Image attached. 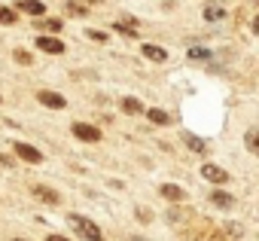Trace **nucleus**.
<instances>
[{
	"label": "nucleus",
	"instance_id": "obj_1",
	"mask_svg": "<svg viewBox=\"0 0 259 241\" xmlns=\"http://www.w3.org/2000/svg\"><path fill=\"white\" fill-rule=\"evenodd\" d=\"M70 223H73V229H76L82 238H89V241H104V232H101L92 220H85L82 214H70Z\"/></svg>",
	"mask_w": 259,
	"mask_h": 241
},
{
	"label": "nucleus",
	"instance_id": "obj_2",
	"mask_svg": "<svg viewBox=\"0 0 259 241\" xmlns=\"http://www.w3.org/2000/svg\"><path fill=\"white\" fill-rule=\"evenodd\" d=\"M73 135H76L79 141H89V144H98V141H101V132H98L95 126H85V123H76V126H73Z\"/></svg>",
	"mask_w": 259,
	"mask_h": 241
},
{
	"label": "nucleus",
	"instance_id": "obj_3",
	"mask_svg": "<svg viewBox=\"0 0 259 241\" xmlns=\"http://www.w3.org/2000/svg\"><path fill=\"white\" fill-rule=\"evenodd\" d=\"M37 46L43 49V52H49V55H58V52H64V43L58 40V37H37Z\"/></svg>",
	"mask_w": 259,
	"mask_h": 241
},
{
	"label": "nucleus",
	"instance_id": "obj_4",
	"mask_svg": "<svg viewBox=\"0 0 259 241\" xmlns=\"http://www.w3.org/2000/svg\"><path fill=\"white\" fill-rule=\"evenodd\" d=\"M201 174H204V180H210V183H226V180H229V171H223L220 165H204Z\"/></svg>",
	"mask_w": 259,
	"mask_h": 241
},
{
	"label": "nucleus",
	"instance_id": "obj_5",
	"mask_svg": "<svg viewBox=\"0 0 259 241\" xmlns=\"http://www.w3.org/2000/svg\"><path fill=\"white\" fill-rule=\"evenodd\" d=\"M37 101H40V104H46V107H52V110H61V107H64V98H61V95H55V92H40V95H37Z\"/></svg>",
	"mask_w": 259,
	"mask_h": 241
},
{
	"label": "nucleus",
	"instance_id": "obj_6",
	"mask_svg": "<svg viewBox=\"0 0 259 241\" xmlns=\"http://www.w3.org/2000/svg\"><path fill=\"white\" fill-rule=\"evenodd\" d=\"M16 156H22L25 162H40V159H43L40 150H34L31 144H16Z\"/></svg>",
	"mask_w": 259,
	"mask_h": 241
},
{
	"label": "nucleus",
	"instance_id": "obj_7",
	"mask_svg": "<svg viewBox=\"0 0 259 241\" xmlns=\"http://www.w3.org/2000/svg\"><path fill=\"white\" fill-rule=\"evenodd\" d=\"M159 192H162L168 202H183V198H186V192H183L177 183H162V189H159Z\"/></svg>",
	"mask_w": 259,
	"mask_h": 241
},
{
	"label": "nucleus",
	"instance_id": "obj_8",
	"mask_svg": "<svg viewBox=\"0 0 259 241\" xmlns=\"http://www.w3.org/2000/svg\"><path fill=\"white\" fill-rule=\"evenodd\" d=\"M19 10L28 13V16H43L46 13V7L40 4V0H19Z\"/></svg>",
	"mask_w": 259,
	"mask_h": 241
},
{
	"label": "nucleus",
	"instance_id": "obj_9",
	"mask_svg": "<svg viewBox=\"0 0 259 241\" xmlns=\"http://www.w3.org/2000/svg\"><path fill=\"white\" fill-rule=\"evenodd\" d=\"M34 195H37V198H43L46 205H58V202H61V195H58L55 189H49V186H37V189H34Z\"/></svg>",
	"mask_w": 259,
	"mask_h": 241
},
{
	"label": "nucleus",
	"instance_id": "obj_10",
	"mask_svg": "<svg viewBox=\"0 0 259 241\" xmlns=\"http://www.w3.org/2000/svg\"><path fill=\"white\" fill-rule=\"evenodd\" d=\"M183 144H186L192 153H207V144H204L201 138H195V135H186V132H183Z\"/></svg>",
	"mask_w": 259,
	"mask_h": 241
},
{
	"label": "nucleus",
	"instance_id": "obj_11",
	"mask_svg": "<svg viewBox=\"0 0 259 241\" xmlns=\"http://www.w3.org/2000/svg\"><path fill=\"white\" fill-rule=\"evenodd\" d=\"M141 52H144L150 61H159V64L168 58V52H165V49H159V46H141Z\"/></svg>",
	"mask_w": 259,
	"mask_h": 241
},
{
	"label": "nucleus",
	"instance_id": "obj_12",
	"mask_svg": "<svg viewBox=\"0 0 259 241\" xmlns=\"http://www.w3.org/2000/svg\"><path fill=\"white\" fill-rule=\"evenodd\" d=\"M210 205H217V208H232V205H235V195H229V192H210Z\"/></svg>",
	"mask_w": 259,
	"mask_h": 241
},
{
	"label": "nucleus",
	"instance_id": "obj_13",
	"mask_svg": "<svg viewBox=\"0 0 259 241\" xmlns=\"http://www.w3.org/2000/svg\"><path fill=\"white\" fill-rule=\"evenodd\" d=\"M122 110L132 113V116H141V113H144V104H141L138 98H122Z\"/></svg>",
	"mask_w": 259,
	"mask_h": 241
},
{
	"label": "nucleus",
	"instance_id": "obj_14",
	"mask_svg": "<svg viewBox=\"0 0 259 241\" xmlns=\"http://www.w3.org/2000/svg\"><path fill=\"white\" fill-rule=\"evenodd\" d=\"M37 28H40V31H49V34H58V31L64 28V22H61V19H43V22H37Z\"/></svg>",
	"mask_w": 259,
	"mask_h": 241
},
{
	"label": "nucleus",
	"instance_id": "obj_15",
	"mask_svg": "<svg viewBox=\"0 0 259 241\" xmlns=\"http://www.w3.org/2000/svg\"><path fill=\"white\" fill-rule=\"evenodd\" d=\"M147 116H150V123H156V126H168L171 123L165 110H147Z\"/></svg>",
	"mask_w": 259,
	"mask_h": 241
},
{
	"label": "nucleus",
	"instance_id": "obj_16",
	"mask_svg": "<svg viewBox=\"0 0 259 241\" xmlns=\"http://www.w3.org/2000/svg\"><path fill=\"white\" fill-rule=\"evenodd\" d=\"M223 16H226V10H223V7H217V4L204 10V19H207V22H217V19H223Z\"/></svg>",
	"mask_w": 259,
	"mask_h": 241
},
{
	"label": "nucleus",
	"instance_id": "obj_17",
	"mask_svg": "<svg viewBox=\"0 0 259 241\" xmlns=\"http://www.w3.org/2000/svg\"><path fill=\"white\" fill-rule=\"evenodd\" d=\"M0 25H16V10L0 7Z\"/></svg>",
	"mask_w": 259,
	"mask_h": 241
},
{
	"label": "nucleus",
	"instance_id": "obj_18",
	"mask_svg": "<svg viewBox=\"0 0 259 241\" xmlns=\"http://www.w3.org/2000/svg\"><path fill=\"white\" fill-rule=\"evenodd\" d=\"M189 58H192V61H201V58H210V49H201V46H195V49H189Z\"/></svg>",
	"mask_w": 259,
	"mask_h": 241
},
{
	"label": "nucleus",
	"instance_id": "obj_19",
	"mask_svg": "<svg viewBox=\"0 0 259 241\" xmlns=\"http://www.w3.org/2000/svg\"><path fill=\"white\" fill-rule=\"evenodd\" d=\"M64 10H67V13H70V16H85V13H89V10H85V7H82V4H73V0H70V4H67V7H64Z\"/></svg>",
	"mask_w": 259,
	"mask_h": 241
},
{
	"label": "nucleus",
	"instance_id": "obj_20",
	"mask_svg": "<svg viewBox=\"0 0 259 241\" xmlns=\"http://www.w3.org/2000/svg\"><path fill=\"white\" fill-rule=\"evenodd\" d=\"M16 61H19V64H31L34 58H31V52H25V49H16Z\"/></svg>",
	"mask_w": 259,
	"mask_h": 241
},
{
	"label": "nucleus",
	"instance_id": "obj_21",
	"mask_svg": "<svg viewBox=\"0 0 259 241\" xmlns=\"http://www.w3.org/2000/svg\"><path fill=\"white\" fill-rule=\"evenodd\" d=\"M247 150H250V153L256 150V129H250V132H247Z\"/></svg>",
	"mask_w": 259,
	"mask_h": 241
},
{
	"label": "nucleus",
	"instance_id": "obj_22",
	"mask_svg": "<svg viewBox=\"0 0 259 241\" xmlns=\"http://www.w3.org/2000/svg\"><path fill=\"white\" fill-rule=\"evenodd\" d=\"M138 217H141L144 223H150V220H153V214H150V208H138Z\"/></svg>",
	"mask_w": 259,
	"mask_h": 241
},
{
	"label": "nucleus",
	"instance_id": "obj_23",
	"mask_svg": "<svg viewBox=\"0 0 259 241\" xmlns=\"http://www.w3.org/2000/svg\"><path fill=\"white\" fill-rule=\"evenodd\" d=\"M89 37H92V40H107V34H104V31H89Z\"/></svg>",
	"mask_w": 259,
	"mask_h": 241
},
{
	"label": "nucleus",
	"instance_id": "obj_24",
	"mask_svg": "<svg viewBox=\"0 0 259 241\" xmlns=\"http://www.w3.org/2000/svg\"><path fill=\"white\" fill-rule=\"evenodd\" d=\"M0 165H4V168H13V159H10V156H4V153H0Z\"/></svg>",
	"mask_w": 259,
	"mask_h": 241
},
{
	"label": "nucleus",
	"instance_id": "obj_25",
	"mask_svg": "<svg viewBox=\"0 0 259 241\" xmlns=\"http://www.w3.org/2000/svg\"><path fill=\"white\" fill-rule=\"evenodd\" d=\"M226 229H229V232H232V235H241V226H238V223H229V226H226Z\"/></svg>",
	"mask_w": 259,
	"mask_h": 241
},
{
	"label": "nucleus",
	"instance_id": "obj_26",
	"mask_svg": "<svg viewBox=\"0 0 259 241\" xmlns=\"http://www.w3.org/2000/svg\"><path fill=\"white\" fill-rule=\"evenodd\" d=\"M46 241H67V238H64V235H49Z\"/></svg>",
	"mask_w": 259,
	"mask_h": 241
},
{
	"label": "nucleus",
	"instance_id": "obj_27",
	"mask_svg": "<svg viewBox=\"0 0 259 241\" xmlns=\"http://www.w3.org/2000/svg\"><path fill=\"white\" fill-rule=\"evenodd\" d=\"M85 4H101V0H85Z\"/></svg>",
	"mask_w": 259,
	"mask_h": 241
},
{
	"label": "nucleus",
	"instance_id": "obj_28",
	"mask_svg": "<svg viewBox=\"0 0 259 241\" xmlns=\"http://www.w3.org/2000/svg\"><path fill=\"white\" fill-rule=\"evenodd\" d=\"M132 241H147V238H132Z\"/></svg>",
	"mask_w": 259,
	"mask_h": 241
}]
</instances>
